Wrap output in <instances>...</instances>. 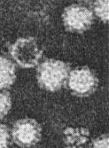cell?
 Segmentation results:
<instances>
[{
    "mask_svg": "<svg viewBox=\"0 0 109 148\" xmlns=\"http://www.w3.org/2000/svg\"><path fill=\"white\" fill-rule=\"evenodd\" d=\"M12 108V98L10 93L0 90V120L5 118Z\"/></svg>",
    "mask_w": 109,
    "mask_h": 148,
    "instance_id": "9c48e42d",
    "label": "cell"
},
{
    "mask_svg": "<svg viewBox=\"0 0 109 148\" xmlns=\"http://www.w3.org/2000/svg\"><path fill=\"white\" fill-rule=\"evenodd\" d=\"M11 58L22 69H32L39 64L43 50L32 36L20 37L9 47Z\"/></svg>",
    "mask_w": 109,
    "mask_h": 148,
    "instance_id": "7a4b0ae2",
    "label": "cell"
},
{
    "mask_svg": "<svg viewBox=\"0 0 109 148\" xmlns=\"http://www.w3.org/2000/svg\"><path fill=\"white\" fill-rule=\"evenodd\" d=\"M66 148H81L79 146H66Z\"/></svg>",
    "mask_w": 109,
    "mask_h": 148,
    "instance_id": "7c38bea8",
    "label": "cell"
},
{
    "mask_svg": "<svg viewBox=\"0 0 109 148\" xmlns=\"http://www.w3.org/2000/svg\"><path fill=\"white\" fill-rule=\"evenodd\" d=\"M62 21L66 31L82 34L91 28L94 21V14L89 7L74 4L64 9Z\"/></svg>",
    "mask_w": 109,
    "mask_h": 148,
    "instance_id": "277c9868",
    "label": "cell"
},
{
    "mask_svg": "<svg viewBox=\"0 0 109 148\" xmlns=\"http://www.w3.org/2000/svg\"><path fill=\"white\" fill-rule=\"evenodd\" d=\"M90 148H109V137L107 134L94 138L90 145Z\"/></svg>",
    "mask_w": 109,
    "mask_h": 148,
    "instance_id": "8fae6325",
    "label": "cell"
},
{
    "mask_svg": "<svg viewBox=\"0 0 109 148\" xmlns=\"http://www.w3.org/2000/svg\"><path fill=\"white\" fill-rule=\"evenodd\" d=\"M16 80L15 65L10 59L0 55V90L11 88Z\"/></svg>",
    "mask_w": 109,
    "mask_h": 148,
    "instance_id": "8992f818",
    "label": "cell"
},
{
    "mask_svg": "<svg viewBox=\"0 0 109 148\" xmlns=\"http://www.w3.org/2000/svg\"><path fill=\"white\" fill-rule=\"evenodd\" d=\"M66 85L74 95L89 97L97 90L99 78L88 66H81L69 72Z\"/></svg>",
    "mask_w": 109,
    "mask_h": 148,
    "instance_id": "3957f363",
    "label": "cell"
},
{
    "mask_svg": "<svg viewBox=\"0 0 109 148\" xmlns=\"http://www.w3.org/2000/svg\"><path fill=\"white\" fill-rule=\"evenodd\" d=\"M10 132L6 125L0 123V148H7L10 144Z\"/></svg>",
    "mask_w": 109,
    "mask_h": 148,
    "instance_id": "30bf717a",
    "label": "cell"
},
{
    "mask_svg": "<svg viewBox=\"0 0 109 148\" xmlns=\"http://www.w3.org/2000/svg\"><path fill=\"white\" fill-rule=\"evenodd\" d=\"M70 71V66L67 63L55 59H46L37 65V83L45 90L58 91L66 84Z\"/></svg>",
    "mask_w": 109,
    "mask_h": 148,
    "instance_id": "6da1fadb",
    "label": "cell"
},
{
    "mask_svg": "<svg viewBox=\"0 0 109 148\" xmlns=\"http://www.w3.org/2000/svg\"><path fill=\"white\" fill-rule=\"evenodd\" d=\"M92 9H93L95 15H96L101 21H103L105 23L108 22L109 2L107 0H105V1H95L92 4Z\"/></svg>",
    "mask_w": 109,
    "mask_h": 148,
    "instance_id": "ba28073f",
    "label": "cell"
},
{
    "mask_svg": "<svg viewBox=\"0 0 109 148\" xmlns=\"http://www.w3.org/2000/svg\"><path fill=\"white\" fill-rule=\"evenodd\" d=\"M11 136L17 145L30 148L38 144L42 138V127L35 119H20L13 124Z\"/></svg>",
    "mask_w": 109,
    "mask_h": 148,
    "instance_id": "5b68a950",
    "label": "cell"
},
{
    "mask_svg": "<svg viewBox=\"0 0 109 148\" xmlns=\"http://www.w3.org/2000/svg\"><path fill=\"white\" fill-rule=\"evenodd\" d=\"M64 142L69 146H79L85 144L90 137V131L86 128H66L63 132Z\"/></svg>",
    "mask_w": 109,
    "mask_h": 148,
    "instance_id": "52a82bcc",
    "label": "cell"
}]
</instances>
